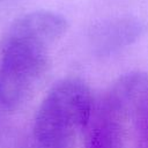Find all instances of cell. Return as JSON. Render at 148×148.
Segmentation results:
<instances>
[{"label":"cell","mask_w":148,"mask_h":148,"mask_svg":"<svg viewBox=\"0 0 148 148\" xmlns=\"http://www.w3.org/2000/svg\"><path fill=\"white\" fill-rule=\"evenodd\" d=\"M94 111L89 86L66 77L47 91L34 119V136L40 148H74Z\"/></svg>","instance_id":"obj_1"},{"label":"cell","mask_w":148,"mask_h":148,"mask_svg":"<svg viewBox=\"0 0 148 148\" xmlns=\"http://www.w3.org/2000/svg\"><path fill=\"white\" fill-rule=\"evenodd\" d=\"M50 46L5 32L0 47V106L21 108L34 94L49 66Z\"/></svg>","instance_id":"obj_2"},{"label":"cell","mask_w":148,"mask_h":148,"mask_svg":"<svg viewBox=\"0 0 148 148\" xmlns=\"http://www.w3.org/2000/svg\"><path fill=\"white\" fill-rule=\"evenodd\" d=\"M101 99L136 132L148 121V73L120 76Z\"/></svg>","instance_id":"obj_3"},{"label":"cell","mask_w":148,"mask_h":148,"mask_svg":"<svg viewBox=\"0 0 148 148\" xmlns=\"http://www.w3.org/2000/svg\"><path fill=\"white\" fill-rule=\"evenodd\" d=\"M130 126L102 99L84 132V148H125Z\"/></svg>","instance_id":"obj_4"},{"label":"cell","mask_w":148,"mask_h":148,"mask_svg":"<svg viewBox=\"0 0 148 148\" xmlns=\"http://www.w3.org/2000/svg\"><path fill=\"white\" fill-rule=\"evenodd\" d=\"M146 25L135 17H113L96 23L90 31L92 46L101 54H109L134 43L145 32Z\"/></svg>","instance_id":"obj_5"},{"label":"cell","mask_w":148,"mask_h":148,"mask_svg":"<svg viewBox=\"0 0 148 148\" xmlns=\"http://www.w3.org/2000/svg\"><path fill=\"white\" fill-rule=\"evenodd\" d=\"M136 135L135 148H148V121L136 131Z\"/></svg>","instance_id":"obj_6"},{"label":"cell","mask_w":148,"mask_h":148,"mask_svg":"<svg viewBox=\"0 0 148 148\" xmlns=\"http://www.w3.org/2000/svg\"><path fill=\"white\" fill-rule=\"evenodd\" d=\"M15 1L16 0H0V9H2L3 7H6V6H8V5H10Z\"/></svg>","instance_id":"obj_7"}]
</instances>
